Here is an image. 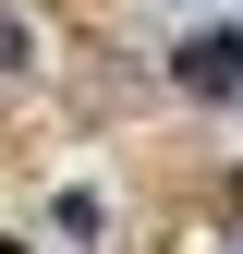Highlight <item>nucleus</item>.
Wrapping results in <instances>:
<instances>
[{"instance_id":"nucleus-2","label":"nucleus","mask_w":243,"mask_h":254,"mask_svg":"<svg viewBox=\"0 0 243 254\" xmlns=\"http://www.w3.org/2000/svg\"><path fill=\"white\" fill-rule=\"evenodd\" d=\"M231 206H243V182H231Z\"/></svg>"},{"instance_id":"nucleus-3","label":"nucleus","mask_w":243,"mask_h":254,"mask_svg":"<svg viewBox=\"0 0 243 254\" xmlns=\"http://www.w3.org/2000/svg\"><path fill=\"white\" fill-rule=\"evenodd\" d=\"M0 254H24V242H0Z\"/></svg>"},{"instance_id":"nucleus-1","label":"nucleus","mask_w":243,"mask_h":254,"mask_svg":"<svg viewBox=\"0 0 243 254\" xmlns=\"http://www.w3.org/2000/svg\"><path fill=\"white\" fill-rule=\"evenodd\" d=\"M182 85L195 97H243V37H195L182 49Z\"/></svg>"}]
</instances>
